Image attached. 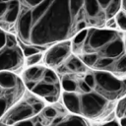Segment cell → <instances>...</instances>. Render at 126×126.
I'll use <instances>...</instances> for the list:
<instances>
[{
    "mask_svg": "<svg viewBox=\"0 0 126 126\" xmlns=\"http://www.w3.org/2000/svg\"><path fill=\"white\" fill-rule=\"evenodd\" d=\"M72 23L69 0H53L45 14L32 25L30 44L44 46L63 41L71 33Z\"/></svg>",
    "mask_w": 126,
    "mask_h": 126,
    "instance_id": "obj_1",
    "label": "cell"
},
{
    "mask_svg": "<svg viewBox=\"0 0 126 126\" xmlns=\"http://www.w3.org/2000/svg\"><path fill=\"white\" fill-rule=\"evenodd\" d=\"M58 98H59V95H50V96L45 97L44 99L47 100L48 102H56L58 100Z\"/></svg>",
    "mask_w": 126,
    "mask_h": 126,
    "instance_id": "obj_40",
    "label": "cell"
},
{
    "mask_svg": "<svg viewBox=\"0 0 126 126\" xmlns=\"http://www.w3.org/2000/svg\"><path fill=\"white\" fill-rule=\"evenodd\" d=\"M123 41H124V46H125V50H126V37H125V39Z\"/></svg>",
    "mask_w": 126,
    "mask_h": 126,
    "instance_id": "obj_44",
    "label": "cell"
},
{
    "mask_svg": "<svg viewBox=\"0 0 126 126\" xmlns=\"http://www.w3.org/2000/svg\"><path fill=\"white\" fill-rule=\"evenodd\" d=\"M7 9H8V2H4V1L0 0V24L3 20V17L5 15Z\"/></svg>",
    "mask_w": 126,
    "mask_h": 126,
    "instance_id": "obj_36",
    "label": "cell"
},
{
    "mask_svg": "<svg viewBox=\"0 0 126 126\" xmlns=\"http://www.w3.org/2000/svg\"><path fill=\"white\" fill-rule=\"evenodd\" d=\"M19 1L21 3H23L28 8H33V7H35L36 5H38L43 0H19Z\"/></svg>",
    "mask_w": 126,
    "mask_h": 126,
    "instance_id": "obj_34",
    "label": "cell"
},
{
    "mask_svg": "<svg viewBox=\"0 0 126 126\" xmlns=\"http://www.w3.org/2000/svg\"><path fill=\"white\" fill-rule=\"evenodd\" d=\"M52 2H53V0H43L38 5L33 7V9H32V17L33 24L36 21H38L45 14V12L48 10V8L50 7Z\"/></svg>",
    "mask_w": 126,
    "mask_h": 126,
    "instance_id": "obj_19",
    "label": "cell"
},
{
    "mask_svg": "<svg viewBox=\"0 0 126 126\" xmlns=\"http://www.w3.org/2000/svg\"><path fill=\"white\" fill-rule=\"evenodd\" d=\"M119 36L114 30L92 28L88 30L87 37L82 44V53H96L112 39Z\"/></svg>",
    "mask_w": 126,
    "mask_h": 126,
    "instance_id": "obj_3",
    "label": "cell"
},
{
    "mask_svg": "<svg viewBox=\"0 0 126 126\" xmlns=\"http://www.w3.org/2000/svg\"><path fill=\"white\" fill-rule=\"evenodd\" d=\"M97 2L104 13L105 19L113 18L121 7V0H97Z\"/></svg>",
    "mask_w": 126,
    "mask_h": 126,
    "instance_id": "obj_16",
    "label": "cell"
},
{
    "mask_svg": "<svg viewBox=\"0 0 126 126\" xmlns=\"http://www.w3.org/2000/svg\"><path fill=\"white\" fill-rule=\"evenodd\" d=\"M22 52L24 54V56L26 57H29L31 55H33L35 53H38V52H42V50H44L45 48L43 46H39V45H33V44H31V45H22Z\"/></svg>",
    "mask_w": 126,
    "mask_h": 126,
    "instance_id": "obj_24",
    "label": "cell"
},
{
    "mask_svg": "<svg viewBox=\"0 0 126 126\" xmlns=\"http://www.w3.org/2000/svg\"><path fill=\"white\" fill-rule=\"evenodd\" d=\"M44 71L45 68L42 66H31L24 72L23 79L25 82H34L37 84L38 82L42 81Z\"/></svg>",
    "mask_w": 126,
    "mask_h": 126,
    "instance_id": "obj_17",
    "label": "cell"
},
{
    "mask_svg": "<svg viewBox=\"0 0 126 126\" xmlns=\"http://www.w3.org/2000/svg\"><path fill=\"white\" fill-rule=\"evenodd\" d=\"M94 92L101 94L107 100H113L126 94V80H120L107 71L95 70Z\"/></svg>",
    "mask_w": 126,
    "mask_h": 126,
    "instance_id": "obj_2",
    "label": "cell"
},
{
    "mask_svg": "<svg viewBox=\"0 0 126 126\" xmlns=\"http://www.w3.org/2000/svg\"><path fill=\"white\" fill-rule=\"evenodd\" d=\"M63 102L66 108L76 115H80V96L74 92H64Z\"/></svg>",
    "mask_w": 126,
    "mask_h": 126,
    "instance_id": "obj_15",
    "label": "cell"
},
{
    "mask_svg": "<svg viewBox=\"0 0 126 126\" xmlns=\"http://www.w3.org/2000/svg\"><path fill=\"white\" fill-rule=\"evenodd\" d=\"M79 58L82 60V62L86 66L94 68V66L95 65V63L98 59V55H97V53H82Z\"/></svg>",
    "mask_w": 126,
    "mask_h": 126,
    "instance_id": "obj_23",
    "label": "cell"
},
{
    "mask_svg": "<svg viewBox=\"0 0 126 126\" xmlns=\"http://www.w3.org/2000/svg\"><path fill=\"white\" fill-rule=\"evenodd\" d=\"M87 66L82 62V60L77 56H69L66 61L58 66L59 73L70 74V73H82L86 72Z\"/></svg>",
    "mask_w": 126,
    "mask_h": 126,
    "instance_id": "obj_11",
    "label": "cell"
},
{
    "mask_svg": "<svg viewBox=\"0 0 126 126\" xmlns=\"http://www.w3.org/2000/svg\"><path fill=\"white\" fill-rule=\"evenodd\" d=\"M83 7H84V0H69V8L73 21L83 11Z\"/></svg>",
    "mask_w": 126,
    "mask_h": 126,
    "instance_id": "obj_22",
    "label": "cell"
},
{
    "mask_svg": "<svg viewBox=\"0 0 126 126\" xmlns=\"http://www.w3.org/2000/svg\"><path fill=\"white\" fill-rule=\"evenodd\" d=\"M42 57H43L42 52H38V53H35V54L31 55L29 57H26V64L30 67L34 66V65H36L37 63H39L41 61Z\"/></svg>",
    "mask_w": 126,
    "mask_h": 126,
    "instance_id": "obj_28",
    "label": "cell"
},
{
    "mask_svg": "<svg viewBox=\"0 0 126 126\" xmlns=\"http://www.w3.org/2000/svg\"><path fill=\"white\" fill-rule=\"evenodd\" d=\"M78 88L80 89L81 92H83V94H85V93H90V92L93 91V90H92V89L85 83L84 80H81V81L78 83Z\"/></svg>",
    "mask_w": 126,
    "mask_h": 126,
    "instance_id": "obj_35",
    "label": "cell"
},
{
    "mask_svg": "<svg viewBox=\"0 0 126 126\" xmlns=\"http://www.w3.org/2000/svg\"><path fill=\"white\" fill-rule=\"evenodd\" d=\"M24 54L19 45L0 49V71H16L22 67Z\"/></svg>",
    "mask_w": 126,
    "mask_h": 126,
    "instance_id": "obj_6",
    "label": "cell"
},
{
    "mask_svg": "<svg viewBox=\"0 0 126 126\" xmlns=\"http://www.w3.org/2000/svg\"><path fill=\"white\" fill-rule=\"evenodd\" d=\"M115 22L117 24V26L122 30V31H126V13H124L123 11H118L115 14Z\"/></svg>",
    "mask_w": 126,
    "mask_h": 126,
    "instance_id": "obj_27",
    "label": "cell"
},
{
    "mask_svg": "<svg viewBox=\"0 0 126 126\" xmlns=\"http://www.w3.org/2000/svg\"><path fill=\"white\" fill-rule=\"evenodd\" d=\"M83 9H85L92 25H98V23H102L105 20L104 13L101 10L97 0H84Z\"/></svg>",
    "mask_w": 126,
    "mask_h": 126,
    "instance_id": "obj_10",
    "label": "cell"
},
{
    "mask_svg": "<svg viewBox=\"0 0 126 126\" xmlns=\"http://www.w3.org/2000/svg\"><path fill=\"white\" fill-rule=\"evenodd\" d=\"M101 126H120V124L115 121V120H112V121H109V122H106L104 124H102Z\"/></svg>",
    "mask_w": 126,
    "mask_h": 126,
    "instance_id": "obj_41",
    "label": "cell"
},
{
    "mask_svg": "<svg viewBox=\"0 0 126 126\" xmlns=\"http://www.w3.org/2000/svg\"><path fill=\"white\" fill-rule=\"evenodd\" d=\"M6 42V32L0 28V49L5 46Z\"/></svg>",
    "mask_w": 126,
    "mask_h": 126,
    "instance_id": "obj_38",
    "label": "cell"
},
{
    "mask_svg": "<svg viewBox=\"0 0 126 126\" xmlns=\"http://www.w3.org/2000/svg\"><path fill=\"white\" fill-rule=\"evenodd\" d=\"M21 13V2L19 0H11L8 2V9L3 17L1 26L14 25Z\"/></svg>",
    "mask_w": 126,
    "mask_h": 126,
    "instance_id": "obj_13",
    "label": "cell"
},
{
    "mask_svg": "<svg viewBox=\"0 0 126 126\" xmlns=\"http://www.w3.org/2000/svg\"><path fill=\"white\" fill-rule=\"evenodd\" d=\"M42 81L47 83V84H57V83H60L57 74L53 70L48 69V68H45V71H44L43 77H42Z\"/></svg>",
    "mask_w": 126,
    "mask_h": 126,
    "instance_id": "obj_25",
    "label": "cell"
},
{
    "mask_svg": "<svg viewBox=\"0 0 126 126\" xmlns=\"http://www.w3.org/2000/svg\"><path fill=\"white\" fill-rule=\"evenodd\" d=\"M60 86H61L60 83L47 84L43 81H40L32 89V92L33 94L45 98V97L50 96V95H59Z\"/></svg>",
    "mask_w": 126,
    "mask_h": 126,
    "instance_id": "obj_12",
    "label": "cell"
},
{
    "mask_svg": "<svg viewBox=\"0 0 126 126\" xmlns=\"http://www.w3.org/2000/svg\"><path fill=\"white\" fill-rule=\"evenodd\" d=\"M87 34H88V29H84V30L78 32V33L75 35V37L73 39L74 46H81L84 43V41L87 37Z\"/></svg>",
    "mask_w": 126,
    "mask_h": 126,
    "instance_id": "obj_26",
    "label": "cell"
},
{
    "mask_svg": "<svg viewBox=\"0 0 126 126\" xmlns=\"http://www.w3.org/2000/svg\"><path fill=\"white\" fill-rule=\"evenodd\" d=\"M125 46L123 39L119 36L112 39L106 45H104L99 51H97V55L99 57H108L112 59H116L125 53Z\"/></svg>",
    "mask_w": 126,
    "mask_h": 126,
    "instance_id": "obj_9",
    "label": "cell"
},
{
    "mask_svg": "<svg viewBox=\"0 0 126 126\" xmlns=\"http://www.w3.org/2000/svg\"><path fill=\"white\" fill-rule=\"evenodd\" d=\"M11 98L7 96H1L0 95V118L3 117V115L7 112V109L10 106L11 103Z\"/></svg>",
    "mask_w": 126,
    "mask_h": 126,
    "instance_id": "obj_29",
    "label": "cell"
},
{
    "mask_svg": "<svg viewBox=\"0 0 126 126\" xmlns=\"http://www.w3.org/2000/svg\"><path fill=\"white\" fill-rule=\"evenodd\" d=\"M1 90H2V89H1V88H0V94H1Z\"/></svg>",
    "mask_w": 126,
    "mask_h": 126,
    "instance_id": "obj_46",
    "label": "cell"
},
{
    "mask_svg": "<svg viewBox=\"0 0 126 126\" xmlns=\"http://www.w3.org/2000/svg\"><path fill=\"white\" fill-rule=\"evenodd\" d=\"M19 84L17 76L11 71H0V88L3 90L14 89Z\"/></svg>",
    "mask_w": 126,
    "mask_h": 126,
    "instance_id": "obj_18",
    "label": "cell"
},
{
    "mask_svg": "<svg viewBox=\"0 0 126 126\" xmlns=\"http://www.w3.org/2000/svg\"><path fill=\"white\" fill-rule=\"evenodd\" d=\"M0 126H9V125H6V124H4V123L0 122Z\"/></svg>",
    "mask_w": 126,
    "mask_h": 126,
    "instance_id": "obj_45",
    "label": "cell"
},
{
    "mask_svg": "<svg viewBox=\"0 0 126 126\" xmlns=\"http://www.w3.org/2000/svg\"><path fill=\"white\" fill-rule=\"evenodd\" d=\"M120 126H126V117H123V118H121V120H120Z\"/></svg>",
    "mask_w": 126,
    "mask_h": 126,
    "instance_id": "obj_42",
    "label": "cell"
},
{
    "mask_svg": "<svg viewBox=\"0 0 126 126\" xmlns=\"http://www.w3.org/2000/svg\"><path fill=\"white\" fill-rule=\"evenodd\" d=\"M34 115H35V112L33 110L32 103L31 97H29L27 100L18 102L10 110H7L1 122L6 125L12 126L20 121L27 120Z\"/></svg>",
    "mask_w": 126,
    "mask_h": 126,
    "instance_id": "obj_5",
    "label": "cell"
},
{
    "mask_svg": "<svg viewBox=\"0 0 126 126\" xmlns=\"http://www.w3.org/2000/svg\"><path fill=\"white\" fill-rule=\"evenodd\" d=\"M71 51H72L71 41L69 40L60 41L54 44L46 51L44 55V61L46 65H48L49 67H58L66 61V59L70 56Z\"/></svg>",
    "mask_w": 126,
    "mask_h": 126,
    "instance_id": "obj_7",
    "label": "cell"
},
{
    "mask_svg": "<svg viewBox=\"0 0 126 126\" xmlns=\"http://www.w3.org/2000/svg\"><path fill=\"white\" fill-rule=\"evenodd\" d=\"M105 26H106V28H108V30H114V29L117 27V24H116V22H115L114 17H113V18H110V19H107Z\"/></svg>",
    "mask_w": 126,
    "mask_h": 126,
    "instance_id": "obj_37",
    "label": "cell"
},
{
    "mask_svg": "<svg viewBox=\"0 0 126 126\" xmlns=\"http://www.w3.org/2000/svg\"><path fill=\"white\" fill-rule=\"evenodd\" d=\"M109 72H115V73H119V74L126 73V53H124L120 57L114 59V62L112 64Z\"/></svg>",
    "mask_w": 126,
    "mask_h": 126,
    "instance_id": "obj_20",
    "label": "cell"
},
{
    "mask_svg": "<svg viewBox=\"0 0 126 126\" xmlns=\"http://www.w3.org/2000/svg\"><path fill=\"white\" fill-rule=\"evenodd\" d=\"M84 81H85V83H86L92 90L94 89V87H95V79H94V74H92V73L87 74V75L85 76V78H84Z\"/></svg>",
    "mask_w": 126,
    "mask_h": 126,
    "instance_id": "obj_33",
    "label": "cell"
},
{
    "mask_svg": "<svg viewBox=\"0 0 126 126\" xmlns=\"http://www.w3.org/2000/svg\"><path fill=\"white\" fill-rule=\"evenodd\" d=\"M18 45V40L16 39V37L11 34V33H6V42H5V46L8 47H14Z\"/></svg>",
    "mask_w": 126,
    "mask_h": 126,
    "instance_id": "obj_32",
    "label": "cell"
},
{
    "mask_svg": "<svg viewBox=\"0 0 126 126\" xmlns=\"http://www.w3.org/2000/svg\"><path fill=\"white\" fill-rule=\"evenodd\" d=\"M121 7L124 11H126V0H121Z\"/></svg>",
    "mask_w": 126,
    "mask_h": 126,
    "instance_id": "obj_43",
    "label": "cell"
},
{
    "mask_svg": "<svg viewBox=\"0 0 126 126\" xmlns=\"http://www.w3.org/2000/svg\"><path fill=\"white\" fill-rule=\"evenodd\" d=\"M23 11H21L19 18L17 20V32L22 39L23 42L25 43H30V38H31V32H32V28L33 25L32 22V9L25 7Z\"/></svg>",
    "mask_w": 126,
    "mask_h": 126,
    "instance_id": "obj_8",
    "label": "cell"
},
{
    "mask_svg": "<svg viewBox=\"0 0 126 126\" xmlns=\"http://www.w3.org/2000/svg\"><path fill=\"white\" fill-rule=\"evenodd\" d=\"M50 126H88V124L80 115L72 114L55 117Z\"/></svg>",
    "mask_w": 126,
    "mask_h": 126,
    "instance_id": "obj_14",
    "label": "cell"
},
{
    "mask_svg": "<svg viewBox=\"0 0 126 126\" xmlns=\"http://www.w3.org/2000/svg\"><path fill=\"white\" fill-rule=\"evenodd\" d=\"M60 85L62 86V88L64 89L65 92H75L78 89V83L69 74L68 75L66 74L63 77Z\"/></svg>",
    "mask_w": 126,
    "mask_h": 126,
    "instance_id": "obj_21",
    "label": "cell"
},
{
    "mask_svg": "<svg viewBox=\"0 0 126 126\" xmlns=\"http://www.w3.org/2000/svg\"><path fill=\"white\" fill-rule=\"evenodd\" d=\"M108 100L94 91L80 95V115L87 118H96L101 115Z\"/></svg>",
    "mask_w": 126,
    "mask_h": 126,
    "instance_id": "obj_4",
    "label": "cell"
},
{
    "mask_svg": "<svg viewBox=\"0 0 126 126\" xmlns=\"http://www.w3.org/2000/svg\"><path fill=\"white\" fill-rule=\"evenodd\" d=\"M14 126H34V125H33L32 120L27 119V120H23V121H20V122L14 124Z\"/></svg>",
    "mask_w": 126,
    "mask_h": 126,
    "instance_id": "obj_39",
    "label": "cell"
},
{
    "mask_svg": "<svg viewBox=\"0 0 126 126\" xmlns=\"http://www.w3.org/2000/svg\"><path fill=\"white\" fill-rule=\"evenodd\" d=\"M41 115H42V117H45L46 119L53 120L55 117H57L58 112L54 107L49 106V107H45V108H43L41 110Z\"/></svg>",
    "mask_w": 126,
    "mask_h": 126,
    "instance_id": "obj_30",
    "label": "cell"
},
{
    "mask_svg": "<svg viewBox=\"0 0 126 126\" xmlns=\"http://www.w3.org/2000/svg\"><path fill=\"white\" fill-rule=\"evenodd\" d=\"M116 115L119 118L126 117V96L123 97L117 104L116 107Z\"/></svg>",
    "mask_w": 126,
    "mask_h": 126,
    "instance_id": "obj_31",
    "label": "cell"
}]
</instances>
